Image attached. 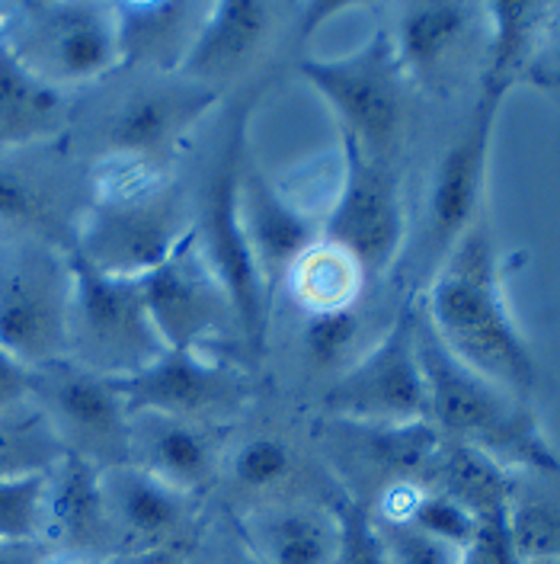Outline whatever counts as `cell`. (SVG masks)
Listing matches in <instances>:
<instances>
[{"label":"cell","mask_w":560,"mask_h":564,"mask_svg":"<svg viewBox=\"0 0 560 564\" xmlns=\"http://www.w3.org/2000/svg\"><path fill=\"white\" fill-rule=\"evenodd\" d=\"M30 401L65 456L84 458L94 468L129 465L132 414L116 382L62 359L33 369Z\"/></svg>","instance_id":"cell-12"},{"label":"cell","mask_w":560,"mask_h":564,"mask_svg":"<svg viewBox=\"0 0 560 564\" xmlns=\"http://www.w3.org/2000/svg\"><path fill=\"white\" fill-rule=\"evenodd\" d=\"M503 104H506L503 94L481 90L477 104L471 109V119L464 122L455 141L442 151L432 171V183L426 193V238H422L426 263L432 267V273L481 218L493 132Z\"/></svg>","instance_id":"cell-13"},{"label":"cell","mask_w":560,"mask_h":564,"mask_svg":"<svg viewBox=\"0 0 560 564\" xmlns=\"http://www.w3.org/2000/svg\"><path fill=\"white\" fill-rule=\"evenodd\" d=\"M276 17L279 7L256 0L209 3L202 26L174 77L224 94V87L260 58L263 45L276 30Z\"/></svg>","instance_id":"cell-19"},{"label":"cell","mask_w":560,"mask_h":564,"mask_svg":"<svg viewBox=\"0 0 560 564\" xmlns=\"http://www.w3.org/2000/svg\"><path fill=\"white\" fill-rule=\"evenodd\" d=\"M422 315L446 350L513 398L528 401L538 362L519 321L509 312L499 253L484 218L452 247L426 289Z\"/></svg>","instance_id":"cell-1"},{"label":"cell","mask_w":560,"mask_h":564,"mask_svg":"<svg viewBox=\"0 0 560 564\" xmlns=\"http://www.w3.org/2000/svg\"><path fill=\"white\" fill-rule=\"evenodd\" d=\"M337 520H340V539L330 564H387L372 513L362 503L343 500L337 507Z\"/></svg>","instance_id":"cell-36"},{"label":"cell","mask_w":560,"mask_h":564,"mask_svg":"<svg viewBox=\"0 0 560 564\" xmlns=\"http://www.w3.org/2000/svg\"><path fill=\"white\" fill-rule=\"evenodd\" d=\"M417 359L426 382L429 423L455 443L474 446L509 471L558 475V456L528 401L493 386L446 350L417 308Z\"/></svg>","instance_id":"cell-3"},{"label":"cell","mask_w":560,"mask_h":564,"mask_svg":"<svg viewBox=\"0 0 560 564\" xmlns=\"http://www.w3.org/2000/svg\"><path fill=\"white\" fill-rule=\"evenodd\" d=\"M70 273L68 362L109 382H125L167 352L147 315L141 280L106 276L74 253Z\"/></svg>","instance_id":"cell-7"},{"label":"cell","mask_w":560,"mask_h":564,"mask_svg":"<svg viewBox=\"0 0 560 564\" xmlns=\"http://www.w3.org/2000/svg\"><path fill=\"white\" fill-rule=\"evenodd\" d=\"M129 414L154 411L179 421L215 426L238 417L250 401V386L231 359L167 350L144 372L116 382Z\"/></svg>","instance_id":"cell-14"},{"label":"cell","mask_w":560,"mask_h":564,"mask_svg":"<svg viewBox=\"0 0 560 564\" xmlns=\"http://www.w3.org/2000/svg\"><path fill=\"white\" fill-rule=\"evenodd\" d=\"M365 282H369L365 273L359 270L350 253L327 245L323 238L308 247L285 276L292 299L305 308V315L350 308L359 302Z\"/></svg>","instance_id":"cell-28"},{"label":"cell","mask_w":560,"mask_h":564,"mask_svg":"<svg viewBox=\"0 0 560 564\" xmlns=\"http://www.w3.org/2000/svg\"><path fill=\"white\" fill-rule=\"evenodd\" d=\"M68 94L42 84L0 45V154L45 148L70 126Z\"/></svg>","instance_id":"cell-25"},{"label":"cell","mask_w":560,"mask_h":564,"mask_svg":"<svg viewBox=\"0 0 560 564\" xmlns=\"http://www.w3.org/2000/svg\"><path fill=\"white\" fill-rule=\"evenodd\" d=\"M0 564H103L70 558L55 552L48 542H0Z\"/></svg>","instance_id":"cell-38"},{"label":"cell","mask_w":560,"mask_h":564,"mask_svg":"<svg viewBox=\"0 0 560 564\" xmlns=\"http://www.w3.org/2000/svg\"><path fill=\"white\" fill-rule=\"evenodd\" d=\"M100 494L112 539L125 545L122 552L179 545L199 510V497L174 491L132 462L100 468Z\"/></svg>","instance_id":"cell-18"},{"label":"cell","mask_w":560,"mask_h":564,"mask_svg":"<svg viewBox=\"0 0 560 564\" xmlns=\"http://www.w3.org/2000/svg\"><path fill=\"white\" fill-rule=\"evenodd\" d=\"M77 218L42 161H30L26 151L0 154V241L23 238L70 253Z\"/></svg>","instance_id":"cell-21"},{"label":"cell","mask_w":560,"mask_h":564,"mask_svg":"<svg viewBox=\"0 0 560 564\" xmlns=\"http://www.w3.org/2000/svg\"><path fill=\"white\" fill-rule=\"evenodd\" d=\"M523 564H560V558H531V562H523Z\"/></svg>","instance_id":"cell-40"},{"label":"cell","mask_w":560,"mask_h":564,"mask_svg":"<svg viewBox=\"0 0 560 564\" xmlns=\"http://www.w3.org/2000/svg\"><path fill=\"white\" fill-rule=\"evenodd\" d=\"M323 411L340 423L404 426L429 421L426 382L417 359V305H404L385 337L355 356L323 391Z\"/></svg>","instance_id":"cell-10"},{"label":"cell","mask_w":560,"mask_h":564,"mask_svg":"<svg viewBox=\"0 0 560 564\" xmlns=\"http://www.w3.org/2000/svg\"><path fill=\"white\" fill-rule=\"evenodd\" d=\"M320 238L350 253L365 280L385 276L407 241L404 183L394 161L369 158L340 135V180L320 221Z\"/></svg>","instance_id":"cell-9"},{"label":"cell","mask_w":560,"mask_h":564,"mask_svg":"<svg viewBox=\"0 0 560 564\" xmlns=\"http://www.w3.org/2000/svg\"><path fill=\"white\" fill-rule=\"evenodd\" d=\"M129 462L189 497L206 491L218 471L209 426L154 414V411L132 414Z\"/></svg>","instance_id":"cell-23"},{"label":"cell","mask_w":560,"mask_h":564,"mask_svg":"<svg viewBox=\"0 0 560 564\" xmlns=\"http://www.w3.org/2000/svg\"><path fill=\"white\" fill-rule=\"evenodd\" d=\"M513 475L516 471L503 468L487 453L464 446V443H452L442 449L439 465L432 471V481H436L432 491L449 494L474 520H484V517L506 513Z\"/></svg>","instance_id":"cell-27"},{"label":"cell","mask_w":560,"mask_h":564,"mask_svg":"<svg viewBox=\"0 0 560 564\" xmlns=\"http://www.w3.org/2000/svg\"><path fill=\"white\" fill-rule=\"evenodd\" d=\"M387 33L407 80L439 87L461 62V48L474 42V35L487 33V17L484 3L417 0L397 10L394 30Z\"/></svg>","instance_id":"cell-20"},{"label":"cell","mask_w":560,"mask_h":564,"mask_svg":"<svg viewBox=\"0 0 560 564\" xmlns=\"http://www.w3.org/2000/svg\"><path fill=\"white\" fill-rule=\"evenodd\" d=\"M238 215L263 285L276 299L295 260L320 241V218L298 206L285 186L250 167L246 158L238 176Z\"/></svg>","instance_id":"cell-16"},{"label":"cell","mask_w":560,"mask_h":564,"mask_svg":"<svg viewBox=\"0 0 560 564\" xmlns=\"http://www.w3.org/2000/svg\"><path fill=\"white\" fill-rule=\"evenodd\" d=\"M246 144V109L238 112L231 122V132L224 139L221 158L211 167L202 203L193 221L196 245L202 250L215 280L228 292V302L234 308L241 350L256 359L266 350L270 337V308L273 299L263 285V276L253 263V253L246 247L241 215H238V176L244 164Z\"/></svg>","instance_id":"cell-6"},{"label":"cell","mask_w":560,"mask_h":564,"mask_svg":"<svg viewBox=\"0 0 560 564\" xmlns=\"http://www.w3.org/2000/svg\"><path fill=\"white\" fill-rule=\"evenodd\" d=\"M231 465H234L231 471L238 485H244L250 491H266L288 478V471L295 468V453L288 443H282L276 436H253L234 453Z\"/></svg>","instance_id":"cell-35"},{"label":"cell","mask_w":560,"mask_h":564,"mask_svg":"<svg viewBox=\"0 0 560 564\" xmlns=\"http://www.w3.org/2000/svg\"><path fill=\"white\" fill-rule=\"evenodd\" d=\"M362 337V315L350 308L333 312H311L305 317V352L317 369H343V359H350L355 344Z\"/></svg>","instance_id":"cell-32"},{"label":"cell","mask_w":560,"mask_h":564,"mask_svg":"<svg viewBox=\"0 0 560 564\" xmlns=\"http://www.w3.org/2000/svg\"><path fill=\"white\" fill-rule=\"evenodd\" d=\"M298 74L333 109L340 135L369 158L394 161L391 154L407 129V74L397 62L394 39L378 26L362 45L333 58H305Z\"/></svg>","instance_id":"cell-5"},{"label":"cell","mask_w":560,"mask_h":564,"mask_svg":"<svg viewBox=\"0 0 560 564\" xmlns=\"http://www.w3.org/2000/svg\"><path fill=\"white\" fill-rule=\"evenodd\" d=\"M206 10L209 3H179V0L116 3L122 68L151 65L174 77L202 26Z\"/></svg>","instance_id":"cell-26"},{"label":"cell","mask_w":560,"mask_h":564,"mask_svg":"<svg viewBox=\"0 0 560 564\" xmlns=\"http://www.w3.org/2000/svg\"><path fill=\"white\" fill-rule=\"evenodd\" d=\"M554 475L516 471L506 503V529L519 564L531 558H560V517Z\"/></svg>","instance_id":"cell-29"},{"label":"cell","mask_w":560,"mask_h":564,"mask_svg":"<svg viewBox=\"0 0 560 564\" xmlns=\"http://www.w3.org/2000/svg\"><path fill=\"white\" fill-rule=\"evenodd\" d=\"M0 10H3V3H0Z\"/></svg>","instance_id":"cell-42"},{"label":"cell","mask_w":560,"mask_h":564,"mask_svg":"<svg viewBox=\"0 0 560 564\" xmlns=\"http://www.w3.org/2000/svg\"><path fill=\"white\" fill-rule=\"evenodd\" d=\"M375 532L382 539L387 564H461L464 552L422 532L407 520H378L372 517Z\"/></svg>","instance_id":"cell-33"},{"label":"cell","mask_w":560,"mask_h":564,"mask_svg":"<svg viewBox=\"0 0 560 564\" xmlns=\"http://www.w3.org/2000/svg\"><path fill=\"white\" fill-rule=\"evenodd\" d=\"M487 39L481 90L509 97L516 87H558V55H554V23L558 3L538 0H499L484 3Z\"/></svg>","instance_id":"cell-15"},{"label":"cell","mask_w":560,"mask_h":564,"mask_svg":"<svg viewBox=\"0 0 560 564\" xmlns=\"http://www.w3.org/2000/svg\"><path fill=\"white\" fill-rule=\"evenodd\" d=\"M209 564H260L250 552H246V545L238 539V549H231V552H221V555H215Z\"/></svg>","instance_id":"cell-39"},{"label":"cell","mask_w":560,"mask_h":564,"mask_svg":"<svg viewBox=\"0 0 560 564\" xmlns=\"http://www.w3.org/2000/svg\"><path fill=\"white\" fill-rule=\"evenodd\" d=\"M48 471L0 481V542H45Z\"/></svg>","instance_id":"cell-31"},{"label":"cell","mask_w":560,"mask_h":564,"mask_svg":"<svg viewBox=\"0 0 560 564\" xmlns=\"http://www.w3.org/2000/svg\"><path fill=\"white\" fill-rule=\"evenodd\" d=\"M0 45L42 84L62 94L122 70L116 3H97V0L3 3Z\"/></svg>","instance_id":"cell-4"},{"label":"cell","mask_w":560,"mask_h":564,"mask_svg":"<svg viewBox=\"0 0 560 564\" xmlns=\"http://www.w3.org/2000/svg\"><path fill=\"white\" fill-rule=\"evenodd\" d=\"M45 542L70 558H112V529L106 520L100 468L62 456L48 468V535Z\"/></svg>","instance_id":"cell-22"},{"label":"cell","mask_w":560,"mask_h":564,"mask_svg":"<svg viewBox=\"0 0 560 564\" xmlns=\"http://www.w3.org/2000/svg\"><path fill=\"white\" fill-rule=\"evenodd\" d=\"M70 253L42 241H0V350L26 369L68 356Z\"/></svg>","instance_id":"cell-8"},{"label":"cell","mask_w":560,"mask_h":564,"mask_svg":"<svg viewBox=\"0 0 560 564\" xmlns=\"http://www.w3.org/2000/svg\"><path fill=\"white\" fill-rule=\"evenodd\" d=\"M461 564H471V562H468V558H464V562H461Z\"/></svg>","instance_id":"cell-41"},{"label":"cell","mask_w":560,"mask_h":564,"mask_svg":"<svg viewBox=\"0 0 560 564\" xmlns=\"http://www.w3.org/2000/svg\"><path fill=\"white\" fill-rule=\"evenodd\" d=\"M30 382H33V369H26L10 352L0 350V414L30 401Z\"/></svg>","instance_id":"cell-37"},{"label":"cell","mask_w":560,"mask_h":564,"mask_svg":"<svg viewBox=\"0 0 560 564\" xmlns=\"http://www.w3.org/2000/svg\"><path fill=\"white\" fill-rule=\"evenodd\" d=\"M65 449L33 401H23L0 414V481L48 471Z\"/></svg>","instance_id":"cell-30"},{"label":"cell","mask_w":560,"mask_h":564,"mask_svg":"<svg viewBox=\"0 0 560 564\" xmlns=\"http://www.w3.org/2000/svg\"><path fill=\"white\" fill-rule=\"evenodd\" d=\"M141 292L167 350L218 359H231V347L241 350L228 292L215 280L193 231L164 263L141 276Z\"/></svg>","instance_id":"cell-11"},{"label":"cell","mask_w":560,"mask_h":564,"mask_svg":"<svg viewBox=\"0 0 560 564\" xmlns=\"http://www.w3.org/2000/svg\"><path fill=\"white\" fill-rule=\"evenodd\" d=\"M238 535L260 564H330L340 539L337 510L315 503H263L238 520Z\"/></svg>","instance_id":"cell-24"},{"label":"cell","mask_w":560,"mask_h":564,"mask_svg":"<svg viewBox=\"0 0 560 564\" xmlns=\"http://www.w3.org/2000/svg\"><path fill=\"white\" fill-rule=\"evenodd\" d=\"M221 100V94L174 77V84L144 90L122 106L106 129V158H129L167 167L186 135Z\"/></svg>","instance_id":"cell-17"},{"label":"cell","mask_w":560,"mask_h":564,"mask_svg":"<svg viewBox=\"0 0 560 564\" xmlns=\"http://www.w3.org/2000/svg\"><path fill=\"white\" fill-rule=\"evenodd\" d=\"M189 209L167 167L103 158L90 176L70 253L106 276L141 280L193 231Z\"/></svg>","instance_id":"cell-2"},{"label":"cell","mask_w":560,"mask_h":564,"mask_svg":"<svg viewBox=\"0 0 560 564\" xmlns=\"http://www.w3.org/2000/svg\"><path fill=\"white\" fill-rule=\"evenodd\" d=\"M407 523H414L422 532L455 545L461 552L471 545V539L477 532V520L458 500H452L449 494L432 491V488H422L417 494V500H414V507L407 513Z\"/></svg>","instance_id":"cell-34"}]
</instances>
